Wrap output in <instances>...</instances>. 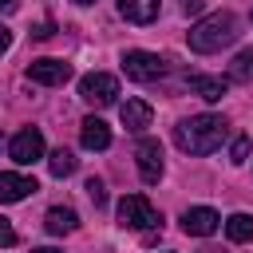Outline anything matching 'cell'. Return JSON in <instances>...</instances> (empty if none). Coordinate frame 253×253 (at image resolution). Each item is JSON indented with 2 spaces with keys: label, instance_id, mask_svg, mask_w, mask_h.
I'll use <instances>...</instances> for the list:
<instances>
[{
  "label": "cell",
  "instance_id": "obj_10",
  "mask_svg": "<svg viewBox=\"0 0 253 253\" xmlns=\"http://www.w3.org/2000/svg\"><path fill=\"white\" fill-rule=\"evenodd\" d=\"M36 178L28 174H0V206H12V202H24L28 194H36Z\"/></svg>",
  "mask_w": 253,
  "mask_h": 253
},
{
  "label": "cell",
  "instance_id": "obj_4",
  "mask_svg": "<svg viewBox=\"0 0 253 253\" xmlns=\"http://www.w3.org/2000/svg\"><path fill=\"white\" fill-rule=\"evenodd\" d=\"M123 71H126V79H134V83H154V79L166 75V59L154 55V51H126V55H123Z\"/></svg>",
  "mask_w": 253,
  "mask_h": 253
},
{
  "label": "cell",
  "instance_id": "obj_17",
  "mask_svg": "<svg viewBox=\"0 0 253 253\" xmlns=\"http://www.w3.org/2000/svg\"><path fill=\"white\" fill-rule=\"evenodd\" d=\"M47 170H51V178H67V174H75V154L71 150H51L47 154Z\"/></svg>",
  "mask_w": 253,
  "mask_h": 253
},
{
  "label": "cell",
  "instance_id": "obj_18",
  "mask_svg": "<svg viewBox=\"0 0 253 253\" xmlns=\"http://www.w3.org/2000/svg\"><path fill=\"white\" fill-rule=\"evenodd\" d=\"M229 79H237V83H249L253 79V47L237 51V59L229 63Z\"/></svg>",
  "mask_w": 253,
  "mask_h": 253
},
{
  "label": "cell",
  "instance_id": "obj_2",
  "mask_svg": "<svg viewBox=\"0 0 253 253\" xmlns=\"http://www.w3.org/2000/svg\"><path fill=\"white\" fill-rule=\"evenodd\" d=\"M233 40H237V16H233V12H210V16H202V20L186 32L190 51H198V55L221 51V47L233 43Z\"/></svg>",
  "mask_w": 253,
  "mask_h": 253
},
{
  "label": "cell",
  "instance_id": "obj_11",
  "mask_svg": "<svg viewBox=\"0 0 253 253\" xmlns=\"http://www.w3.org/2000/svg\"><path fill=\"white\" fill-rule=\"evenodd\" d=\"M43 229H47L51 237H63V233H75V229H79V213H75L71 206H51V210L43 213Z\"/></svg>",
  "mask_w": 253,
  "mask_h": 253
},
{
  "label": "cell",
  "instance_id": "obj_7",
  "mask_svg": "<svg viewBox=\"0 0 253 253\" xmlns=\"http://www.w3.org/2000/svg\"><path fill=\"white\" fill-rule=\"evenodd\" d=\"M28 79L43 83V87H63L71 79V63H63V59H32L28 63Z\"/></svg>",
  "mask_w": 253,
  "mask_h": 253
},
{
  "label": "cell",
  "instance_id": "obj_5",
  "mask_svg": "<svg viewBox=\"0 0 253 253\" xmlns=\"http://www.w3.org/2000/svg\"><path fill=\"white\" fill-rule=\"evenodd\" d=\"M79 95H83V103H91V107H111L115 95H119V79L107 75V71H91V75L79 79Z\"/></svg>",
  "mask_w": 253,
  "mask_h": 253
},
{
  "label": "cell",
  "instance_id": "obj_8",
  "mask_svg": "<svg viewBox=\"0 0 253 253\" xmlns=\"http://www.w3.org/2000/svg\"><path fill=\"white\" fill-rule=\"evenodd\" d=\"M134 158H138V178L146 186H154L162 178V146H158V138H142L134 146Z\"/></svg>",
  "mask_w": 253,
  "mask_h": 253
},
{
  "label": "cell",
  "instance_id": "obj_23",
  "mask_svg": "<svg viewBox=\"0 0 253 253\" xmlns=\"http://www.w3.org/2000/svg\"><path fill=\"white\" fill-rule=\"evenodd\" d=\"M8 47H12V32H8V28H4V24H0V55H4V51H8Z\"/></svg>",
  "mask_w": 253,
  "mask_h": 253
},
{
  "label": "cell",
  "instance_id": "obj_3",
  "mask_svg": "<svg viewBox=\"0 0 253 253\" xmlns=\"http://www.w3.org/2000/svg\"><path fill=\"white\" fill-rule=\"evenodd\" d=\"M119 225L123 229H154V225H162V217L142 194H126L119 202Z\"/></svg>",
  "mask_w": 253,
  "mask_h": 253
},
{
  "label": "cell",
  "instance_id": "obj_16",
  "mask_svg": "<svg viewBox=\"0 0 253 253\" xmlns=\"http://www.w3.org/2000/svg\"><path fill=\"white\" fill-rule=\"evenodd\" d=\"M225 237H229L233 245L253 241V217H249V213H233V217H225Z\"/></svg>",
  "mask_w": 253,
  "mask_h": 253
},
{
  "label": "cell",
  "instance_id": "obj_26",
  "mask_svg": "<svg viewBox=\"0 0 253 253\" xmlns=\"http://www.w3.org/2000/svg\"><path fill=\"white\" fill-rule=\"evenodd\" d=\"M32 253H59V249H51V245H43V249H32Z\"/></svg>",
  "mask_w": 253,
  "mask_h": 253
},
{
  "label": "cell",
  "instance_id": "obj_15",
  "mask_svg": "<svg viewBox=\"0 0 253 253\" xmlns=\"http://www.w3.org/2000/svg\"><path fill=\"white\" fill-rule=\"evenodd\" d=\"M225 79H217V75H190V91L194 95H202L206 103H217L221 95H225Z\"/></svg>",
  "mask_w": 253,
  "mask_h": 253
},
{
  "label": "cell",
  "instance_id": "obj_25",
  "mask_svg": "<svg viewBox=\"0 0 253 253\" xmlns=\"http://www.w3.org/2000/svg\"><path fill=\"white\" fill-rule=\"evenodd\" d=\"M16 4L20 0H0V12H16Z\"/></svg>",
  "mask_w": 253,
  "mask_h": 253
},
{
  "label": "cell",
  "instance_id": "obj_24",
  "mask_svg": "<svg viewBox=\"0 0 253 253\" xmlns=\"http://www.w3.org/2000/svg\"><path fill=\"white\" fill-rule=\"evenodd\" d=\"M32 36H36V40H47V36H51V20H47V24H40Z\"/></svg>",
  "mask_w": 253,
  "mask_h": 253
},
{
  "label": "cell",
  "instance_id": "obj_1",
  "mask_svg": "<svg viewBox=\"0 0 253 253\" xmlns=\"http://www.w3.org/2000/svg\"><path fill=\"white\" fill-rule=\"evenodd\" d=\"M225 138V119L221 115H194V119H182L174 126V142L178 150L186 154H213Z\"/></svg>",
  "mask_w": 253,
  "mask_h": 253
},
{
  "label": "cell",
  "instance_id": "obj_19",
  "mask_svg": "<svg viewBox=\"0 0 253 253\" xmlns=\"http://www.w3.org/2000/svg\"><path fill=\"white\" fill-rule=\"evenodd\" d=\"M245 158H249V138L241 134V138H233V150H229V162H233V166H241Z\"/></svg>",
  "mask_w": 253,
  "mask_h": 253
},
{
  "label": "cell",
  "instance_id": "obj_13",
  "mask_svg": "<svg viewBox=\"0 0 253 253\" xmlns=\"http://www.w3.org/2000/svg\"><path fill=\"white\" fill-rule=\"evenodd\" d=\"M79 142H83L87 150H107V146H111V126L91 115V119L79 123Z\"/></svg>",
  "mask_w": 253,
  "mask_h": 253
},
{
  "label": "cell",
  "instance_id": "obj_22",
  "mask_svg": "<svg viewBox=\"0 0 253 253\" xmlns=\"http://www.w3.org/2000/svg\"><path fill=\"white\" fill-rule=\"evenodd\" d=\"M202 4H206V0H182V12H186V16H198Z\"/></svg>",
  "mask_w": 253,
  "mask_h": 253
},
{
  "label": "cell",
  "instance_id": "obj_14",
  "mask_svg": "<svg viewBox=\"0 0 253 253\" xmlns=\"http://www.w3.org/2000/svg\"><path fill=\"white\" fill-rule=\"evenodd\" d=\"M119 12L130 24H150L158 20V0H119Z\"/></svg>",
  "mask_w": 253,
  "mask_h": 253
},
{
  "label": "cell",
  "instance_id": "obj_20",
  "mask_svg": "<svg viewBox=\"0 0 253 253\" xmlns=\"http://www.w3.org/2000/svg\"><path fill=\"white\" fill-rule=\"evenodd\" d=\"M83 190H87V198H91L95 206H103V202H107V190H103V182H99V178H87V186H83Z\"/></svg>",
  "mask_w": 253,
  "mask_h": 253
},
{
  "label": "cell",
  "instance_id": "obj_6",
  "mask_svg": "<svg viewBox=\"0 0 253 253\" xmlns=\"http://www.w3.org/2000/svg\"><path fill=\"white\" fill-rule=\"evenodd\" d=\"M8 158H12L16 166L40 162V158H43V134H40L36 126H24V130L12 134V142H8Z\"/></svg>",
  "mask_w": 253,
  "mask_h": 253
},
{
  "label": "cell",
  "instance_id": "obj_28",
  "mask_svg": "<svg viewBox=\"0 0 253 253\" xmlns=\"http://www.w3.org/2000/svg\"><path fill=\"white\" fill-rule=\"evenodd\" d=\"M206 253H217V249H206Z\"/></svg>",
  "mask_w": 253,
  "mask_h": 253
},
{
  "label": "cell",
  "instance_id": "obj_12",
  "mask_svg": "<svg viewBox=\"0 0 253 253\" xmlns=\"http://www.w3.org/2000/svg\"><path fill=\"white\" fill-rule=\"evenodd\" d=\"M150 103H142V99H126L123 107H119V119H123V126L126 130H134V134H142L146 126H150Z\"/></svg>",
  "mask_w": 253,
  "mask_h": 253
},
{
  "label": "cell",
  "instance_id": "obj_21",
  "mask_svg": "<svg viewBox=\"0 0 253 253\" xmlns=\"http://www.w3.org/2000/svg\"><path fill=\"white\" fill-rule=\"evenodd\" d=\"M0 245H16V229H12V221H4V217H0Z\"/></svg>",
  "mask_w": 253,
  "mask_h": 253
},
{
  "label": "cell",
  "instance_id": "obj_9",
  "mask_svg": "<svg viewBox=\"0 0 253 253\" xmlns=\"http://www.w3.org/2000/svg\"><path fill=\"white\" fill-rule=\"evenodd\" d=\"M217 225H221V217H217V210H210V206H194V210L182 213V229H186L190 237H210V233H217Z\"/></svg>",
  "mask_w": 253,
  "mask_h": 253
},
{
  "label": "cell",
  "instance_id": "obj_27",
  "mask_svg": "<svg viewBox=\"0 0 253 253\" xmlns=\"http://www.w3.org/2000/svg\"><path fill=\"white\" fill-rule=\"evenodd\" d=\"M75 4H95V0H75Z\"/></svg>",
  "mask_w": 253,
  "mask_h": 253
}]
</instances>
